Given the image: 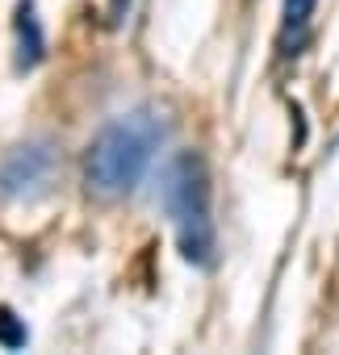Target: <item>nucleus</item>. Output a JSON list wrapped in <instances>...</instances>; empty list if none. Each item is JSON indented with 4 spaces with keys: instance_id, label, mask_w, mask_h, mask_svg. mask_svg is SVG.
I'll use <instances>...</instances> for the list:
<instances>
[{
    "instance_id": "1",
    "label": "nucleus",
    "mask_w": 339,
    "mask_h": 355,
    "mask_svg": "<svg viewBox=\"0 0 339 355\" xmlns=\"http://www.w3.org/2000/svg\"><path fill=\"white\" fill-rule=\"evenodd\" d=\"M159 142H163V117L155 109H134V113L101 125L84 150L88 193L101 201H117V197L134 193V184L147 175Z\"/></svg>"
},
{
    "instance_id": "2",
    "label": "nucleus",
    "mask_w": 339,
    "mask_h": 355,
    "mask_svg": "<svg viewBox=\"0 0 339 355\" xmlns=\"http://www.w3.org/2000/svg\"><path fill=\"white\" fill-rule=\"evenodd\" d=\"M163 209L176 226L181 255L197 268H214L218 234L210 218V171L197 150H181L163 167Z\"/></svg>"
},
{
    "instance_id": "3",
    "label": "nucleus",
    "mask_w": 339,
    "mask_h": 355,
    "mask_svg": "<svg viewBox=\"0 0 339 355\" xmlns=\"http://www.w3.org/2000/svg\"><path fill=\"white\" fill-rule=\"evenodd\" d=\"M59 180V150L47 138L17 142L0 155V205H34Z\"/></svg>"
},
{
    "instance_id": "4",
    "label": "nucleus",
    "mask_w": 339,
    "mask_h": 355,
    "mask_svg": "<svg viewBox=\"0 0 339 355\" xmlns=\"http://www.w3.org/2000/svg\"><path fill=\"white\" fill-rule=\"evenodd\" d=\"M17 71H30L38 67L42 51H47V38H42V21L34 13V0H22L17 5Z\"/></svg>"
},
{
    "instance_id": "5",
    "label": "nucleus",
    "mask_w": 339,
    "mask_h": 355,
    "mask_svg": "<svg viewBox=\"0 0 339 355\" xmlns=\"http://www.w3.org/2000/svg\"><path fill=\"white\" fill-rule=\"evenodd\" d=\"M26 343H30L26 318H17L9 305H0V347H5V351H17V347H26Z\"/></svg>"
},
{
    "instance_id": "6",
    "label": "nucleus",
    "mask_w": 339,
    "mask_h": 355,
    "mask_svg": "<svg viewBox=\"0 0 339 355\" xmlns=\"http://www.w3.org/2000/svg\"><path fill=\"white\" fill-rule=\"evenodd\" d=\"M318 0H285V30H306Z\"/></svg>"
}]
</instances>
